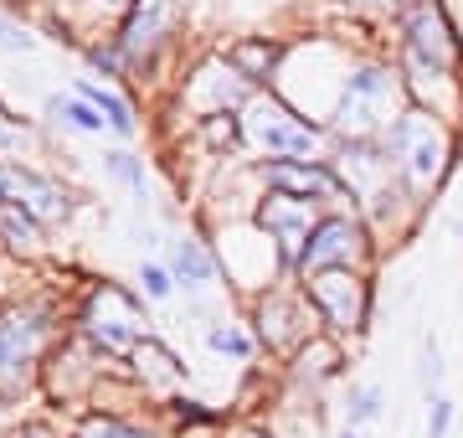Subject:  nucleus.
I'll use <instances>...</instances> for the list:
<instances>
[{
    "label": "nucleus",
    "mask_w": 463,
    "mask_h": 438,
    "mask_svg": "<svg viewBox=\"0 0 463 438\" xmlns=\"http://www.w3.org/2000/svg\"><path fill=\"white\" fill-rule=\"evenodd\" d=\"M72 294L52 284H26L0 294V403L26 407L42 397L52 351L67 340Z\"/></svg>",
    "instance_id": "1"
},
{
    "label": "nucleus",
    "mask_w": 463,
    "mask_h": 438,
    "mask_svg": "<svg viewBox=\"0 0 463 438\" xmlns=\"http://www.w3.org/2000/svg\"><path fill=\"white\" fill-rule=\"evenodd\" d=\"M196 11L201 0H124V11L103 32L129 62V88H160L181 72V62L201 47L191 42Z\"/></svg>",
    "instance_id": "2"
},
{
    "label": "nucleus",
    "mask_w": 463,
    "mask_h": 438,
    "mask_svg": "<svg viewBox=\"0 0 463 438\" xmlns=\"http://www.w3.org/2000/svg\"><path fill=\"white\" fill-rule=\"evenodd\" d=\"M381 150L392 160V176H397L402 191L422 212H432V206L443 202V191L453 186V176L463 170V129L407 103L392 119V129L381 135Z\"/></svg>",
    "instance_id": "3"
},
{
    "label": "nucleus",
    "mask_w": 463,
    "mask_h": 438,
    "mask_svg": "<svg viewBox=\"0 0 463 438\" xmlns=\"http://www.w3.org/2000/svg\"><path fill=\"white\" fill-rule=\"evenodd\" d=\"M67 325H72V336L83 340L103 367H114V371H124L134 346H145L155 336V315H149L145 294L134 284H124V279H109V273H93L88 284L72 289Z\"/></svg>",
    "instance_id": "4"
},
{
    "label": "nucleus",
    "mask_w": 463,
    "mask_h": 438,
    "mask_svg": "<svg viewBox=\"0 0 463 438\" xmlns=\"http://www.w3.org/2000/svg\"><path fill=\"white\" fill-rule=\"evenodd\" d=\"M402 109H407V88H402V72L392 62V47L361 42L325 129H330V139H381Z\"/></svg>",
    "instance_id": "5"
},
{
    "label": "nucleus",
    "mask_w": 463,
    "mask_h": 438,
    "mask_svg": "<svg viewBox=\"0 0 463 438\" xmlns=\"http://www.w3.org/2000/svg\"><path fill=\"white\" fill-rule=\"evenodd\" d=\"M242 155L248 160H330V129L298 114L283 93H252L242 103Z\"/></svg>",
    "instance_id": "6"
},
{
    "label": "nucleus",
    "mask_w": 463,
    "mask_h": 438,
    "mask_svg": "<svg viewBox=\"0 0 463 438\" xmlns=\"http://www.w3.org/2000/svg\"><path fill=\"white\" fill-rule=\"evenodd\" d=\"M376 279L381 273L335 269V273H309V279H298V289H304V300L315 309L319 330L355 351V346L371 336V325H376V304H381Z\"/></svg>",
    "instance_id": "7"
},
{
    "label": "nucleus",
    "mask_w": 463,
    "mask_h": 438,
    "mask_svg": "<svg viewBox=\"0 0 463 438\" xmlns=\"http://www.w3.org/2000/svg\"><path fill=\"white\" fill-rule=\"evenodd\" d=\"M206 227H212V237H216V258H222V279L232 284V304H242V300H252V294H263V289L294 279L288 263L279 258V248L258 233L252 212L248 217H227V222H206Z\"/></svg>",
    "instance_id": "8"
},
{
    "label": "nucleus",
    "mask_w": 463,
    "mask_h": 438,
    "mask_svg": "<svg viewBox=\"0 0 463 438\" xmlns=\"http://www.w3.org/2000/svg\"><path fill=\"white\" fill-rule=\"evenodd\" d=\"M381 258L386 248L376 243V233L365 227V217L355 206H335V212H319L315 233L298 253V269L294 279H309V273H335V269H350V273H381Z\"/></svg>",
    "instance_id": "9"
},
{
    "label": "nucleus",
    "mask_w": 463,
    "mask_h": 438,
    "mask_svg": "<svg viewBox=\"0 0 463 438\" xmlns=\"http://www.w3.org/2000/svg\"><path fill=\"white\" fill-rule=\"evenodd\" d=\"M0 206H16V212H26L32 222H42L57 237L78 222L83 191L67 181L62 170L42 166V160H5L0 166Z\"/></svg>",
    "instance_id": "10"
},
{
    "label": "nucleus",
    "mask_w": 463,
    "mask_h": 438,
    "mask_svg": "<svg viewBox=\"0 0 463 438\" xmlns=\"http://www.w3.org/2000/svg\"><path fill=\"white\" fill-rule=\"evenodd\" d=\"M386 47L463 72V26L453 0H407L386 16Z\"/></svg>",
    "instance_id": "11"
},
{
    "label": "nucleus",
    "mask_w": 463,
    "mask_h": 438,
    "mask_svg": "<svg viewBox=\"0 0 463 438\" xmlns=\"http://www.w3.org/2000/svg\"><path fill=\"white\" fill-rule=\"evenodd\" d=\"M242 309V320H248V330L258 336V351L268 356V361H288V356L304 346V340L315 336V309H309V300H304V289H298V279H288V284H273L263 289V294H252V300L237 304Z\"/></svg>",
    "instance_id": "12"
},
{
    "label": "nucleus",
    "mask_w": 463,
    "mask_h": 438,
    "mask_svg": "<svg viewBox=\"0 0 463 438\" xmlns=\"http://www.w3.org/2000/svg\"><path fill=\"white\" fill-rule=\"evenodd\" d=\"M170 99L181 103L185 124H191V119H206V114H242V103L252 99V88L242 83V72L232 68L212 42H201L181 62V72H175Z\"/></svg>",
    "instance_id": "13"
},
{
    "label": "nucleus",
    "mask_w": 463,
    "mask_h": 438,
    "mask_svg": "<svg viewBox=\"0 0 463 438\" xmlns=\"http://www.w3.org/2000/svg\"><path fill=\"white\" fill-rule=\"evenodd\" d=\"M212 47L242 72V83L252 93H273L283 78V62H288V47H294V26H268L263 21V26H248V32L212 36Z\"/></svg>",
    "instance_id": "14"
},
{
    "label": "nucleus",
    "mask_w": 463,
    "mask_h": 438,
    "mask_svg": "<svg viewBox=\"0 0 463 438\" xmlns=\"http://www.w3.org/2000/svg\"><path fill=\"white\" fill-rule=\"evenodd\" d=\"M350 346H340L335 336H325V330H315V336L304 340L288 361L279 367L283 376V392L288 397H298V403H325L335 387H345L350 382Z\"/></svg>",
    "instance_id": "15"
},
{
    "label": "nucleus",
    "mask_w": 463,
    "mask_h": 438,
    "mask_svg": "<svg viewBox=\"0 0 463 438\" xmlns=\"http://www.w3.org/2000/svg\"><path fill=\"white\" fill-rule=\"evenodd\" d=\"M252 181H258V191H279V196L315 202L319 212L355 206L330 160H252Z\"/></svg>",
    "instance_id": "16"
},
{
    "label": "nucleus",
    "mask_w": 463,
    "mask_h": 438,
    "mask_svg": "<svg viewBox=\"0 0 463 438\" xmlns=\"http://www.w3.org/2000/svg\"><path fill=\"white\" fill-rule=\"evenodd\" d=\"M165 263L170 273H175V284H181L185 300H201V294H222V258H216V237L212 227L191 212V222H185L181 233H170L165 243Z\"/></svg>",
    "instance_id": "17"
},
{
    "label": "nucleus",
    "mask_w": 463,
    "mask_h": 438,
    "mask_svg": "<svg viewBox=\"0 0 463 438\" xmlns=\"http://www.w3.org/2000/svg\"><path fill=\"white\" fill-rule=\"evenodd\" d=\"M124 382L134 387V397L149 407L170 403V397H181L191 387V367H185V356L170 346L160 330L145 340V346H134V356L124 361Z\"/></svg>",
    "instance_id": "18"
},
{
    "label": "nucleus",
    "mask_w": 463,
    "mask_h": 438,
    "mask_svg": "<svg viewBox=\"0 0 463 438\" xmlns=\"http://www.w3.org/2000/svg\"><path fill=\"white\" fill-rule=\"evenodd\" d=\"M252 222H258V233L279 248L288 273H294L298 253H304V243H309V233H315V222H319V206L298 202V196H279V191H258V196H252Z\"/></svg>",
    "instance_id": "19"
},
{
    "label": "nucleus",
    "mask_w": 463,
    "mask_h": 438,
    "mask_svg": "<svg viewBox=\"0 0 463 438\" xmlns=\"http://www.w3.org/2000/svg\"><path fill=\"white\" fill-rule=\"evenodd\" d=\"M67 438H170L160 413L139 397L129 403H109V397H93L83 413L67 418Z\"/></svg>",
    "instance_id": "20"
},
{
    "label": "nucleus",
    "mask_w": 463,
    "mask_h": 438,
    "mask_svg": "<svg viewBox=\"0 0 463 438\" xmlns=\"http://www.w3.org/2000/svg\"><path fill=\"white\" fill-rule=\"evenodd\" d=\"M330 166H335V176L345 181L355 206H361L371 191H381L386 181H397V176H392V160L381 150V139H330Z\"/></svg>",
    "instance_id": "21"
},
{
    "label": "nucleus",
    "mask_w": 463,
    "mask_h": 438,
    "mask_svg": "<svg viewBox=\"0 0 463 438\" xmlns=\"http://www.w3.org/2000/svg\"><path fill=\"white\" fill-rule=\"evenodd\" d=\"M355 212H361L365 227L376 233L381 248H402V243H407V237H412L422 222H428V212H422V206H417L397 181H386L381 191H371V196L355 206Z\"/></svg>",
    "instance_id": "22"
},
{
    "label": "nucleus",
    "mask_w": 463,
    "mask_h": 438,
    "mask_svg": "<svg viewBox=\"0 0 463 438\" xmlns=\"http://www.w3.org/2000/svg\"><path fill=\"white\" fill-rule=\"evenodd\" d=\"M72 93L78 99H88L93 109L103 114V124H109V139L114 145H134L139 139V129H145V114H139V99H134V88H118V83H99V78H72Z\"/></svg>",
    "instance_id": "23"
},
{
    "label": "nucleus",
    "mask_w": 463,
    "mask_h": 438,
    "mask_svg": "<svg viewBox=\"0 0 463 438\" xmlns=\"http://www.w3.org/2000/svg\"><path fill=\"white\" fill-rule=\"evenodd\" d=\"M0 258L16 269H47L57 248H52V233L42 222H32L16 206H0Z\"/></svg>",
    "instance_id": "24"
},
{
    "label": "nucleus",
    "mask_w": 463,
    "mask_h": 438,
    "mask_svg": "<svg viewBox=\"0 0 463 438\" xmlns=\"http://www.w3.org/2000/svg\"><path fill=\"white\" fill-rule=\"evenodd\" d=\"M155 413H160V423H165L170 438H212V433H227L232 423H237V413H232V407L201 403V397H191V392L170 397V403H160Z\"/></svg>",
    "instance_id": "25"
},
{
    "label": "nucleus",
    "mask_w": 463,
    "mask_h": 438,
    "mask_svg": "<svg viewBox=\"0 0 463 438\" xmlns=\"http://www.w3.org/2000/svg\"><path fill=\"white\" fill-rule=\"evenodd\" d=\"M201 346H206V356L227 361V367H258V361H263L258 336L248 330V320H242V309H237V304L222 309L212 325H201Z\"/></svg>",
    "instance_id": "26"
},
{
    "label": "nucleus",
    "mask_w": 463,
    "mask_h": 438,
    "mask_svg": "<svg viewBox=\"0 0 463 438\" xmlns=\"http://www.w3.org/2000/svg\"><path fill=\"white\" fill-rule=\"evenodd\" d=\"M42 124L47 129H62V135H78V139H109L103 114L88 99H78L72 88H57V93L42 99Z\"/></svg>",
    "instance_id": "27"
},
{
    "label": "nucleus",
    "mask_w": 463,
    "mask_h": 438,
    "mask_svg": "<svg viewBox=\"0 0 463 438\" xmlns=\"http://www.w3.org/2000/svg\"><path fill=\"white\" fill-rule=\"evenodd\" d=\"M99 170H103V181H114L129 202L145 206L149 196H155V170H149L145 150H134V145H103Z\"/></svg>",
    "instance_id": "28"
},
{
    "label": "nucleus",
    "mask_w": 463,
    "mask_h": 438,
    "mask_svg": "<svg viewBox=\"0 0 463 438\" xmlns=\"http://www.w3.org/2000/svg\"><path fill=\"white\" fill-rule=\"evenodd\" d=\"M47 145H52V129L42 119H26L21 109L0 99V166L5 160H36Z\"/></svg>",
    "instance_id": "29"
},
{
    "label": "nucleus",
    "mask_w": 463,
    "mask_h": 438,
    "mask_svg": "<svg viewBox=\"0 0 463 438\" xmlns=\"http://www.w3.org/2000/svg\"><path fill=\"white\" fill-rule=\"evenodd\" d=\"M185 139L196 145L206 160H242V124L237 114H206V119H191L185 124Z\"/></svg>",
    "instance_id": "30"
},
{
    "label": "nucleus",
    "mask_w": 463,
    "mask_h": 438,
    "mask_svg": "<svg viewBox=\"0 0 463 438\" xmlns=\"http://www.w3.org/2000/svg\"><path fill=\"white\" fill-rule=\"evenodd\" d=\"M78 62H83L88 78H99V83H118L129 88V62H124V52L114 47V36L109 32H93L78 42Z\"/></svg>",
    "instance_id": "31"
},
{
    "label": "nucleus",
    "mask_w": 463,
    "mask_h": 438,
    "mask_svg": "<svg viewBox=\"0 0 463 438\" xmlns=\"http://www.w3.org/2000/svg\"><path fill=\"white\" fill-rule=\"evenodd\" d=\"M335 407H340V423H350V428H376L386 418V387L381 382H345Z\"/></svg>",
    "instance_id": "32"
},
{
    "label": "nucleus",
    "mask_w": 463,
    "mask_h": 438,
    "mask_svg": "<svg viewBox=\"0 0 463 438\" xmlns=\"http://www.w3.org/2000/svg\"><path fill=\"white\" fill-rule=\"evenodd\" d=\"M139 294H145V304L155 309V304H170L175 294H181V284H175V273H170L165 258H139L134 263V279H129Z\"/></svg>",
    "instance_id": "33"
},
{
    "label": "nucleus",
    "mask_w": 463,
    "mask_h": 438,
    "mask_svg": "<svg viewBox=\"0 0 463 438\" xmlns=\"http://www.w3.org/2000/svg\"><path fill=\"white\" fill-rule=\"evenodd\" d=\"M42 47V36L32 32V21H21V11L0 5V57H26Z\"/></svg>",
    "instance_id": "34"
},
{
    "label": "nucleus",
    "mask_w": 463,
    "mask_h": 438,
    "mask_svg": "<svg viewBox=\"0 0 463 438\" xmlns=\"http://www.w3.org/2000/svg\"><path fill=\"white\" fill-rule=\"evenodd\" d=\"M443 340L438 336H422V351H417V392H422V403L443 392Z\"/></svg>",
    "instance_id": "35"
},
{
    "label": "nucleus",
    "mask_w": 463,
    "mask_h": 438,
    "mask_svg": "<svg viewBox=\"0 0 463 438\" xmlns=\"http://www.w3.org/2000/svg\"><path fill=\"white\" fill-rule=\"evenodd\" d=\"M453 423H458V403H453L448 392L428 397V418H422V438H448V433H453Z\"/></svg>",
    "instance_id": "36"
},
{
    "label": "nucleus",
    "mask_w": 463,
    "mask_h": 438,
    "mask_svg": "<svg viewBox=\"0 0 463 438\" xmlns=\"http://www.w3.org/2000/svg\"><path fill=\"white\" fill-rule=\"evenodd\" d=\"M0 438H67V423H57L52 413H26V418H16Z\"/></svg>",
    "instance_id": "37"
},
{
    "label": "nucleus",
    "mask_w": 463,
    "mask_h": 438,
    "mask_svg": "<svg viewBox=\"0 0 463 438\" xmlns=\"http://www.w3.org/2000/svg\"><path fill=\"white\" fill-rule=\"evenodd\" d=\"M340 16H355V21H376V26H386V16L397 11V5H407V0H330Z\"/></svg>",
    "instance_id": "38"
},
{
    "label": "nucleus",
    "mask_w": 463,
    "mask_h": 438,
    "mask_svg": "<svg viewBox=\"0 0 463 438\" xmlns=\"http://www.w3.org/2000/svg\"><path fill=\"white\" fill-rule=\"evenodd\" d=\"M222 438H279V428H268V423H258V418H237Z\"/></svg>",
    "instance_id": "39"
},
{
    "label": "nucleus",
    "mask_w": 463,
    "mask_h": 438,
    "mask_svg": "<svg viewBox=\"0 0 463 438\" xmlns=\"http://www.w3.org/2000/svg\"><path fill=\"white\" fill-rule=\"evenodd\" d=\"M78 5H83V11H93V16H109V21L124 11V0H78Z\"/></svg>",
    "instance_id": "40"
},
{
    "label": "nucleus",
    "mask_w": 463,
    "mask_h": 438,
    "mask_svg": "<svg viewBox=\"0 0 463 438\" xmlns=\"http://www.w3.org/2000/svg\"><path fill=\"white\" fill-rule=\"evenodd\" d=\"M325 438H365V428H350V423H335Z\"/></svg>",
    "instance_id": "41"
},
{
    "label": "nucleus",
    "mask_w": 463,
    "mask_h": 438,
    "mask_svg": "<svg viewBox=\"0 0 463 438\" xmlns=\"http://www.w3.org/2000/svg\"><path fill=\"white\" fill-rule=\"evenodd\" d=\"M448 227H453V233L463 237V212H453V217H448Z\"/></svg>",
    "instance_id": "42"
},
{
    "label": "nucleus",
    "mask_w": 463,
    "mask_h": 438,
    "mask_svg": "<svg viewBox=\"0 0 463 438\" xmlns=\"http://www.w3.org/2000/svg\"><path fill=\"white\" fill-rule=\"evenodd\" d=\"M16 5H21V0H11V11H16Z\"/></svg>",
    "instance_id": "43"
},
{
    "label": "nucleus",
    "mask_w": 463,
    "mask_h": 438,
    "mask_svg": "<svg viewBox=\"0 0 463 438\" xmlns=\"http://www.w3.org/2000/svg\"><path fill=\"white\" fill-rule=\"evenodd\" d=\"M0 294H5V289H0Z\"/></svg>",
    "instance_id": "44"
}]
</instances>
